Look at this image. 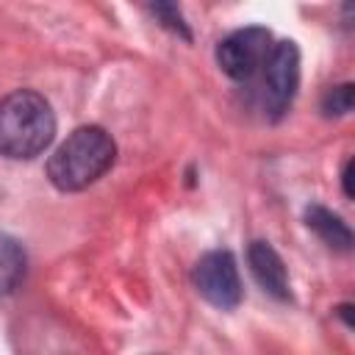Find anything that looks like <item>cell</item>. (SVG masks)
I'll list each match as a JSON object with an SVG mask.
<instances>
[{
  "label": "cell",
  "mask_w": 355,
  "mask_h": 355,
  "mask_svg": "<svg viewBox=\"0 0 355 355\" xmlns=\"http://www.w3.org/2000/svg\"><path fill=\"white\" fill-rule=\"evenodd\" d=\"M116 158V144L114 139L97 128V125H83L75 128L50 155L47 161V178L55 189L61 191H80L100 180Z\"/></svg>",
  "instance_id": "obj_2"
},
{
  "label": "cell",
  "mask_w": 355,
  "mask_h": 355,
  "mask_svg": "<svg viewBox=\"0 0 355 355\" xmlns=\"http://www.w3.org/2000/svg\"><path fill=\"white\" fill-rule=\"evenodd\" d=\"M153 8H155V14H158L172 31H180L183 36H189V31L183 28V19H180V14H178L175 0H153Z\"/></svg>",
  "instance_id": "obj_10"
},
{
  "label": "cell",
  "mask_w": 355,
  "mask_h": 355,
  "mask_svg": "<svg viewBox=\"0 0 355 355\" xmlns=\"http://www.w3.org/2000/svg\"><path fill=\"white\" fill-rule=\"evenodd\" d=\"M263 69V105L272 119H280L300 86V50L291 39L275 42Z\"/></svg>",
  "instance_id": "obj_4"
},
{
  "label": "cell",
  "mask_w": 355,
  "mask_h": 355,
  "mask_svg": "<svg viewBox=\"0 0 355 355\" xmlns=\"http://www.w3.org/2000/svg\"><path fill=\"white\" fill-rule=\"evenodd\" d=\"M25 266H28V258H25L22 244L17 239L0 233V297L11 294L22 283Z\"/></svg>",
  "instance_id": "obj_8"
},
{
  "label": "cell",
  "mask_w": 355,
  "mask_h": 355,
  "mask_svg": "<svg viewBox=\"0 0 355 355\" xmlns=\"http://www.w3.org/2000/svg\"><path fill=\"white\" fill-rule=\"evenodd\" d=\"M305 225L333 250H341V252H349L352 250V230L349 225L333 214L330 208L324 205H308L305 208Z\"/></svg>",
  "instance_id": "obj_7"
},
{
  "label": "cell",
  "mask_w": 355,
  "mask_h": 355,
  "mask_svg": "<svg viewBox=\"0 0 355 355\" xmlns=\"http://www.w3.org/2000/svg\"><path fill=\"white\" fill-rule=\"evenodd\" d=\"M55 136V114L50 103L31 89L0 97V155L28 161L42 155Z\"/></svg>",
  "instance_id": "obj_1"
},
{
  "label": "cell",
  "mask_w": 355,
  "mask_h": 355,
  "mask_svg": "<svg viewBox=\"0 0 355 355\" xmlns=\"http://www.w3.org/2000/svg\"><path fill=\"white\" fill-rule=\"evenodd\" d=\"M194 286L197 291L222 311H230L241 302V280L236 258L227 250L205 252L194 266Z\"/></svg>",
  "instance_id": "obj_5"
},
{
  "label": "cell",
  "mask_w": 355,
  "mask_h": 355,
  "mask_svg": "<svg viewBox=\"0 0 355 355\" xmlns=\"http://www.w3.org/2000/svg\"><path fill=\"white\" fill-rule=\"evenodd\" d=\"M272 33L261 25L239 28L230 36H225L216 47V64L219 69L233 80H250L261 72V67L269 58L272 50Z\"/></svg>",
  "instance_id": "obj_3"
},
{
  "label": "cell",
  "mask_w": 355,
  "mask_h": 355,
  "mask_svg": "<svg viewBox=\"0 0 355 355\" xmlns=\"http://www.w3.org/2000/svg\"><path fill=\"white\" fill-rule=\"evenodd\" d=\"M341 183H344V194H347V197H352V158H347V161H344Z\"/></svg>",
  "instance_id": "obj_11"
},
{
  "label": "cell",
  "mask_w": 355,
  "mask_h": 355,
  "mask_svg": "<svg viewBox=\"0 0 355 355\" xmlns=\"http://www.w3.org/2000/svg\"><path fill=\"white\" fill-rule=\"evenodd\" d=\"M247 263H250L252 277L258 280V286L266 294H272L275 300H288L291 297L286 263H283V258L277 255V250L269 241H252L247 247Z\"/></svg>",
  "instance_id": "obj_6"
},
{
  "label": "cell",
  "mask_w": 355,
  "mask_h": 355,
  "mask_svg": "<svg viewBox=\"0 0 355 355\" xmlns=\"http://www.w3.org/2000/svg\"><path fill=\"white\" fill-rule=\"evenodd\" d=\"M352 103H355V86L341 83V86L327 89V94L322 97V111L327 116H344L352 111Z\"/></svg>",
  "instance_id": "obj_9"
}]
</instances>
